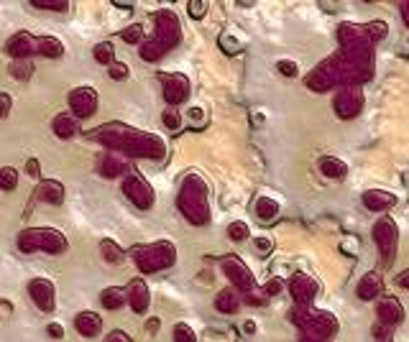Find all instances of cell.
I'll return each mask as SVG.
<instances>
[{"mask_svg":"<svg viewBox=\"0 0 409 342\" xmlns=\"http://www.w3.org/2000/svg\"><path fill=\"white\" fill-rule=\"evenodd\" d=\"M364 207H368V212H386L397 205V194H391V192H384V190H368L364 192Z\"/></svg>","mask_w":409,"mask_h":342,"instance_id":"cell-18","label":"cell"},{"mask_svg":"<svg viewBox=\"0 0 409 342\" xmlns=\"http://www.w3.org/2000/svg\"><path fill=\"white\" fill-rule=\"evenodd\" d=\"M340 248L346 253H351V255H358V251H361V243H358V238H353V235H348L346 240L340 243Z\"/></svg>","mask_w":409,"mask_h":342,"instance_id":"cell-46","label":"cell"},{"mask_svg":"<svg viewBox=\"0 0 409 342\" xmlns=\"http://www.w3.org/2000/svg\"><path fill=\"white\" fill-rule=\"evenodd\" d=\"M34 197H36L38 202H46V205H62L64 199H67V192H64V184H59V181L44 179L36 187Z\"/></svg>","mask_w":409,"mask_h":342,"instance_id":"cell-19","label":"cell"},{"mask_svg":"<svg viewBox=\"0 0 409 342\" xmlns=\"http://www.w3.org/2000/svg\"><path fill=\"white\" fill-rule=\"evenodd\" d=\"M100 304L105 306V309H120L123 304H128V291L123 286H108V288H102Z\"/></svg>","mask_w":409,"mask_h":342,"instance_id":"cell-27","label":"cell"},{"mask_svg":"<svg viewBox=\"0 0 409 342\" xmlns=\"http://www.w3.org/2000/svg\"><path fill=\"white\" fill-rule=\"evenodd\" d=\"M28 297H31V301H34L41 312H52L56 304V288L49 279L38 276V279L28 281Z\"/></svg>","mask_w":409,"mask_h":342,"instance_id":"cell-12","label":"cell"},{"mask_svg":"<svg viewBox=\"0 0 409 342\" xmlns=\"http://www.w3.org/2000/svg\"><path fill=\"white\" fill-rule=\"evenodd\" d=\"M162 123H164V128H166V130L177 133V130H182V126H184V115L177 108H166L162 113Z\"/></svg>","mask_w":409,"mask_h":342,"instance_id":"cell-30","label":"cell"},{"mask_svg":"<svg viewBox=\"0 0 409 342\" xmlns=\"http://www.w3.org/2000/svg\"><path fill=\"white\" fill-rule=\"evenodd\" d=\"M284 291H287V281H284L282 276H272V279L264 284L266 297H279V294H284Z\"/></svg>","mask_w":409,"mask_h":342,"instance_id":"cell-37","label":"cell"},{"mask_svg":"<svg viewBox=\"0 0 409 342\" xmlns=\"http://www.w3.org/2000/svg\"><path fill=\"white\" fill-rule=\"evenodd\" d=\"M254 212L258 223H274L279 217V212H282V205L274 197H269V194H258L254 202Z\"/></svg>","mask_w":409,"mask_h":342,"instance_id":"cell-20","label":"cell"},{"mask_svg":"<svg viewBox=\"0 0 409 342\" xmlns=\"http://www.w3.org/2000/svg\"><path fill=\"white\" fill-rule=\"evenodd\" d=\"M10 74H13L16 80H28V77L34 74V64L28 62V59H16V62L10 64Z\"/></svg>","mask_w":409,"mask_h":342,"instance_id":"cell-34","label":"cell"},{"mask_svg":"<svg viewBox=\"0 0 409 342\" xmlns=\"http://www.w3.org/2000/svg\"><path fill=\"white\" fill-rule=\"evenodd\" d=\"M126 291H128V304H131V309H133L136 315H144L146 309H148V304H151L148 286H146L141 279H133L126 286Z\"/></svg>","mask_w":409,"mask_h":342,"instance_id":"cell-17","label":"cell"},{"mask_svg":"<svg viewBox=\"0 0 409 342\" xmlns=\"http://www.w3.org/2000/svg\"><path fill=\"white\" fill-rule=\"evenodd\" d=\"M98 169H100V174L102 176H108V179L131 174V169H126V161L120 159L118 153H105V156L100 159V163H98Z\"/></svg>","mask_w":409,"mask_h":342,"instance_id":"cell-23","label":"cell"},{"mask_svg":"<svg viewBox=\"0 0 409 342\" xmlns=\"http://www.w3.org/2000/svg\"><path fill=\"white\" fill-rule=\"evenodd\" d=\"M364 92L358 90V87H340L333 100V108H335L338 117H343V120H353V117L361 115V110H364Z\"/></svg>","mask_w":409,"mask_h":342,"instance_id":"cell-10","label":"cell"},{"mask_svg":"<svg viewBox=\"0 0 409 342\" xmlns=\"http://www.w3.org/2000/svg\"><path fill=\"white\" fill-rule=\"evenodd\" d=\"M248 233H251V230H248V225H245L243 220H233V223L228 225V238H230L233 243H241V240H245V238H248Z\"/></svg>","mask_w":409,"mask_h":342,"instance_id":"cell-35","label":"cell"},{"mask_svg":"<svg viewBox=\"0 0 409 342\" xmlns=\"http://www.w3.org/2000/svg\"><path fill=\"white\" fill-rule=\"evenodd\" d=\"M21 253H49V255H59L67 251V238L64 233L54 227H31L19 235Z\"/></svg>","mask_w":409,"mask_h":342,"instance_id":"cell-4","label":"cell"},{"mask_svg":"<svg viewBox=\"0 0 409 342\" xmlns=\"http://www.w3.org/2000/svg\"><path fill=\"white\" fill-rule=\"evenodd\" d=\"M28 174H31V176H36V174H38V163H36V159H31V161H28Z\"/></svg>","mask_w":409,"mask_h":342,"instance_id":"cell-53","label":"cell"},{"mask_svg":"<svg viewBox=\"0 0 409 342\" xmlns=\"http://www.w3.org/2000/svg\"><path fill=\"white\" fill-rule=\"evenodd\" d=\"M0 102H3V110H0V115L8 117V113H10V95H8V92H3V95H0Z\"/></svg>","mask_w":409,"mask_h":342,"instance_id":"cell-48","label":"cell"},{"mask_svg":"<svg viewBox=\"0 0 409 342\" xmlns=\"http://www.w3.org/2000/svg\"><path fill=\"white\" fill-rule=\"evenodd\" d=\"M46 332L52 334V337H54V340H62L64 337V327L59 322H52L49 324V327H46Z\"/></svg>","mask_w":409,"mask_h":342,"instance_id":"cell-47","label":"cell"},{"mask_svg":"<svg viewBox=\"0 0 409 342\" xmlns=\"http://www.w3.org/2000/svg\"><path fill=\"white\" fill-rule=\"evenodd\" d=\"M223 271H225V276L230 279V284H233L238 291H243L245 297L254 294V291H258V288H256V281H254V273L248 271V266H245L238 255H228L225 261H223Z\"/></svg>","mask_w":409,"mask_h":342,"instance_id":"cell-9","label":"cell"},{"mask_svg":"<svg viewBox=\"0 0 409 342\" xmlns=\"http://www.w3.org/2000/svg\"><path fill=\"white\" fill-rule=\"evenodd\" d=\"M123 41L126 44H144V26L141 23H131L128 28H123Z\"/></svg>","mask_w":409,"mask_h":342,"instance_id":"cell-36","label":"cell"},{"mask_svg":"<svg viewBox=\"0 0 409 342\" xmlns=\"http://www.w3.org/2000/svg\"><path fill=\"white\" fill-rule=\"evenodd\" d=\"M100 253H102V261H108V263H120V261H123V248H120L115 240H102Z\"/></svg>","mask_w":409,"mask_h":342,"instance_id":"cell-31","label":"cell"},{"mask_svg":"<svg viewBox=\"0 0 409 342\" xmlns=\"http://www.w3.org/2000/svg\"><path fill=\"white\" fill-rule=\"evenodd\" d=\"M220 46H223V52H228V54H238L243 49V38L236 36L233 31H225V34H220Z\"/></svg>","mask_w":409,"mask_h":342,"instance_id":"cell-32","label":"cell"},{"mask_svg":"<svg viewBox=\"0 0 409 342\" xmlns=\"http://www.w3.org/2000/svg\"><path fill=\"white\" fill-rule=\"evenodd\" d=\"M187 5H190V16H192V19H202V16L208 13V3H205V0H190Z\"/></svg>","mask_w":409,"mask_h":342,"instance_id":"cell-45","label":"cell"},{"mask_svg":"<svg viewBox=\"0 0 409 342\" xmlns=\"http://www.w3.org/2000/svg\"><path fill=\"white\" fill-rule=\"evenodd\" d=\"M77 120L80 117H74L72 113H62V115H56L54 120H52V130H54L56 138H72L77 130H80V126H77Z\"/></svg>","mask_w":409,"mask_h":342,"instance_id":"cell-24","label":"cell"},{"mask_svg":"<svg viewBox=\"0 0 409 342\" xmlns=\"http://www.w3.org/2000/svg\"><path fill=\"white\" fill-rule=\"evenodd\" d=\"M108 74H110V80L120 82V80H126L128 74H131V69H128V64H126V62H115V64H113V67L108 69Z\"/></svg>","mask_w":409,"mask_h":342,"instance_id":"cell-44","label":"cell"},{"mask_svg":"<svg viewBox=\"0 0 409 342\" xmlns=\"http://www.w3.org/2000/svg\"><path fill=\"white\" fill-rule=\"evenodd\" d=\"M289 291L291 297H294V301L300 306H309L312 301H315V297H318L320 291V284L309 273H297L294 279L289 281Z\"/></svg>","mask_w":409,"mask_h":342,"instance_id":"cell-14","label":"cell"},{"mask_svg":"<svg viewBox=\"0 0 409 342\" xmlns=\"http://www.w3.org/2000/svg\"><path fill=\"white\" fill-rule=\"evenodd\" d=\"M108 342H131V340H128V337H126L123 332H113V334L108 337Z\"/></svg>","mask_w":409,"mask_h":342,"instance_id":"cell-52","label":"cell"},{"mask_svg":"<svg viewBox=\"0 0 409 342\" xmlns=\"http://www.w3.org/2000/svg\"><path fill=\"white\" fill-rule=\"evenodd\" d=\"M276 72L282 74V77H297L300 74V64L294 62V59H279L276 62Z\"/></svg>","mask_w":409,"mask_h":342,"instance_id":"cell-39","label":"cell"},{"mask_svg":"<svg viewBox=\"0 0 409 342\" xmlns=\"http://www.w3.org/2000/svg\"><path fill=\"white\" fill-rule=\"evenodd\" d=\"M5 52H8L13 59H26L28 54H38V38H34L31 34L21 31V34H13L5 44Z\"/></svg>","mask_w":409,"mask_h":342,"instance_id":"cell-16","label":"cell"},{"mask_svg":"<svg viewBox=\"0 0 409 342\" xmlns=\"http://www.w3.org/2000/svg\"><path fill=\"white\" fill-rule=\"evenodd\" d=\"M123 194H126L138 209H148L154 205V190H151V184L133 169H131V174L123 176Z\"/></svg>","mask_w":409,"mask_h":342,"instance_id":"cell-8","label":"cell"},{"mask_svg":"<svg viewBox=\"0 0 409 342\" xmlns=\"http://www.w3.org/2000/svg\"><path fill=\"white\" fill-rule=\"evenodd\" d=\"M177 207L192 225H208L210 223V202H208V184L197 176L190 174L179 187V197H177Z\"/></svg>","mask_w":409,"mask_h":342,"instance_id":"cell-3","label":"cell"},{"mask_svg":"<svg viewBox=\"0 0 409 342\" xmlns=\"http://www.w3.org/2000/svg\"><path fill=\"white\" fill-rule=\"evenodd\" d=\"M162 84H164V100L169 105H182L184 100L190 98V80L184 74H162Z\"/></svg>","mask_w":409,"mask_h":342,"instance_id":"cell-13","label":"cell"},{"mask_svg":"<svg viewBox=\"0 0 409 342\" xmlns=\"http://www.w3.org/2000/svg\"><path fill=\"white\" fill-rule=\"evenodd\" d=\"M376 315H379V324L384 327H394L404 319V306L397 297H384L376 304Z\"/></svg>","mask_w":409,"mask_h":342,"instance_id":"cell-15","label":"cell"},{"mask_svg":"<svg viewBox=\"0 0 409 342\" xmlns=\"http://www.w3.org/2000/svg\"><path fill=\"white\" fill-rule=\"evenodd\" d=\"M382 288H384L382 276L371 271V273H366L364 279L358 281V286H355V294H358V299H361V301H371V299H376L379 294H382Z\"/></svg>","mask_w":409,"mask_h":342,"instance_id":"cell-22","label":"cell"},{"mask_svg":"<svg viewBox=\"0 0 409 342\" xmlns=\"http://www.w3.org/2000/svg\"><path fill=\"white\" fill-rule=\"evenodd\" d=\"M397 286L409 288V269H407V271H401L399 276H397Z\"/></svg>","mask_w":409,"mask_h":342,"instance_id":"cell-49","label":"cell"},{"mask_svg":"<svg viewBox=\"0 0 409 342\" xmlns=\"http://www.w3.org/2000/svg\"><path fill=\"white\" fill-rule=\"evenodd\" d=\"M92 56H95V62L98 64H108V67L115 64V49H113L110 41H100V44H95Z\"/></svg>","mask_w":409,"mask_h":342,"instance_id":"cell-29","label":"cell"},{"mask_svg":"<svg viewBox=\"0 0 409 342\" xmlns=\"http://www.w3.org/2000/svg\"><path fill=\"white\" fill-rule=\"evenodd\" d=\"M69 110H72L74 117H92L95 115V110H98V92L92 90V87H74L69 92Z\"/></svg>","mask_w":409,"mask_h":342,"instance_id":"cell-11","label":"cell"},{"mask_svg":"<svg viewBox=\"0 0 409 342\" xmlns=\"http://www.w3.org/2000/svg\"><path fill=\"white\" fill-rule=\"evenodd\" d=\"M31 5H34V8H41V10H62V13L69 8L67 0H34Z\"/></svg>","mask_w":409,"mask_h":342,"instance_id":"cell-41","label":"cell"},{"mask_svg":"<svg viewBox=\"0 0 409 342\" xmlns=\"http://www.w3.org/2000/svg\"><path fill=\"white\" fill-rule=\"evenodd\" d=\"M320 174H322L325 179H343L348 174V166L346 161H340L335 156H322V159H320Z\"/></svg>","mask_w":409,"mask_h":342,"instance_id":"cell-26","label":"cell"},{"mask_svg":"<svg viewBox=\"0 0 409 342\" xmlns=\"http://www.w3.org/2000/svg\"><path fill=\"white\" fill-rule=\"evenodd\" d=\"M74 327H77V332L82 337H98L102 330V317L90 312V309H85V312H80V315L74 317Z\"/></svg>","mask_w":409,"mask_h":342,"instance_id":"cell-21","label":"cell"},{"mask_svg":"<svg viewBox=\"0 0 409 342\" xmlns=\"http://www.w3.org/2000/svg\"><path fill=\"white\" fill-rule=\"evenodd\" d=\"M38 54L49 56V59H59V56H64V44L54 36H41L38 38Z\"/></svg>","mask_w":409,"mask_h":342,"instance_id":"cell-28","label":"cell"},{"mask_svg":"<svg viewBox=\"0 0 409 342\" xmlns=\"http://www.w3.org/2000/svg\"><path fill=\"white\" fill-rule=\"evenodd\" d=\"M302 342H322V340H315V337H305Z\"/></svg>","mask_w":409,"mask_h":342,"instance_id":"cell-54","label":"cell"},{"mask_svg":"<svg viewBox=\"0 0 409 342\" xmlns=\"http://www.w3.org/2000/svg\"><path fill=\"white\" fill-rule=\"evenodd\" d=\"M95 138L102 146H108L113 151H123L131 156H144V159H164L166 156V144L159 135L144 133L136 128L128 126H105L95 130Z\"/></svg>","mask_w":409,"mask_h":342,"instance_id":"cell-1","label":"cell"},{"mask_svg":"<svg viewBox=\"0 0 409 342\" xmlns=\"http://www.w3.org/2000/svg\"><path fill=\"white\" fill-rule=\"evenodd\" d=\"M133 261H136L141 273H156V271H164V269H169V266H174V261H177V248H174L172 240H159V243L136 248V251H133Z\"/></svg>","mask_w":409,"mask_h":342,"instance_id":"cell-5","label":"cell"},{"mask_svg":"<svg viewBox=\"0 0 409 342\" xmlns=\"http://www.w3.org/2000/svg\"><path fill=\"white\" fill-rule=\"evenodd\" d=\"M373 243L382 253V261L386 266L394 263V255H397V245H399V230H397V223L391 217H382L376 225H373Z\"/></svg>","mask_w":409,"mask_h":342,"instance_id":"cell-7","label":"cell"},{"mask_svg":"<svg viewBox=\"0 0 409 342\" xmlns=\"http://www.w3.org/2000/svg\"><path fill=\"white\" fill-rule=\"evenodd\" d=\"M399 10H401V21H404V26L409 28V3H401Z\"/></svg>","mask_w":409,"mask_h":342,"instance_id":"cell-51","label":"cell"},{"mask_svg":"<svg viewBox=\"0 0 409 342\" xmlns=\"http://www.w3.org/2000/svg\"><path fill=\"white\" fill-rule=\"evenodd\" d=\"M254 251L258 253V255H269V253L274 251V240L269 238V235H256V238H254Z\"/></svg>","mask_w":409,"mask_h":342,"instance_id":"cell-42","label":"cell"},{"mask_svg":"<svg viewBox=\"0 0 409 342\" xmlns=\"http://www.w3.org/2000/svg\"><path fill=\"white\" fill-rule=\"evenodd\" d=\"M294 322L300 324L305 330V337H315V340L327 342L333 334L338 332V319L330 312H312L309 306L305 309H297L294 312Z\"/></svg>","mask_w":409,"mask_h":342,"instance_id":"cell-6","label":"cell"},{"mask_svg":"<svg viewBox=\"0 0 409 342\" xmlns=\"http://www.w3.org/2000/svg\"><path fill=\"white\" fill-rule=\"evenodd\" d=\"M154 36L144 41L141 49H138V54L141 59L146 62H156V59H162L164 54H169L174 46L179 44V38H182V26H179V19H177V13L169 8L159 10L154 16Z\"/></svg>","mask_w":409,"mask_h":342,"instance_id":"cell-2","label":"cell"},{"mask_svg":"<svg viewBox=\"0 0 409 342\" xmlns=\"http://www.w3.org/2000/svg\"><path fill=\"white\" fill-rule=\"evenodd\" d=\"M238 306H241V294L238 288H223L215 294V309L223 315H236Z\"/></svg>","mask_w":409,"mask_h":342,"instance_id":"cell-25","label":"cell"},{"mask_svg":"<svg viewBox=\"0 0 409 342\" xmlns=\"http://www.w3.org/2000/svg\"><path fill=\"white\" fill-rule=\"evenodd\" d=\"M366 28H368V36H371L373 44L386 36V23H384V21H373V23H368Z\"/></svg>","mask_w":409,"mask_h":342,"instance_id":"cell-43","label":"cell"},{"mask_svg":"<svg viewBox=\"0 0 409 342\" xmlns=\"http://www.w3.org/2000/svg\"><path fill=\"white\" fill-rule=\"evenodd\" d=\"M241 330H243L245 334H256V322H254V319H245Z\"/></svg>","mask_w":409,"mask_h":342,"instance_id":"cell-50","label":"cell"},{"mask_svg":"<svg viewBox=\"0 0 409 342\" xmlns=\"http://www.w3.org/2000/svg\"><path fill=\"white\" fill-rule=\"evenodd\" d=\"M174 342H197V334L187 322H179L174 327Z\"/></svg>","mask_w":409,"mask_h":342,"instance_id":"cell-38","label":"cell"},{"mask_svg":"<svg viewBox=\"0 0 409 342\" xmlns=\"http://www.w3.org/2000/svg\"><path fill=\"white\" fill-rule=\"evenodd\" d=\"M0 187L5 192H13L19 187V169H13V166H5V169L0 171Z\"/></svg>","mask_w":409,"mask_h":342,"instance_id":"cell-33","label":"cell"},{"mask_svg":"<svg viewBox=\"0 0 409 342\" xmlns=\"http://www.w3.org/2000/svg\"><path fill=\"white\" fill-rule=\"evenodd\" d=\"M187 120H190L195 128H202L208 123V113H205V108H200V105H192V108L187 110Z\"/></svg>","mask_w":409,"mask_h":342,"instance_id":"cell-40","label":"cell"}]
</instances>
